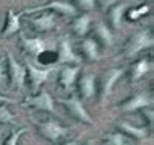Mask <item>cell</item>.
I'll use <instances>...</instances> for the list:
<instances>
[{"mask_svg":"<svg viewBox=\"0 0 154 145\" xmlns=\"http://www.w3.org/2000/svg\"><path fill=\"white\" fill-rule=\"evenodd\" d=\"M154 44V39H152V34L149 33V30H144L141 28L128 39V43L125 44V49H123V56L128 57V59H133L136 57L141 51L144 49H149L152 47Z\"/></svg>","mask_w":154,"mask_h":145,"instance_id":"6da1fadb","label":"cell"},{"mask_svg":"<svg viewBox=\"0 0 154 145\" xmlns=\"http://www.w3.org/2000/svg\"><path fill=\"white\" fill-rule=\"evenodd\" d=\"M39 11H57V13L63 15V16H73L78 15V10L75 8V5L72 2H63V0H54V2H49V3H44V5H39V7H32V8H24V10L20 11V16L23 15H32V13H39Z\"/></svg>","mask_w":154,"mask_h":145,"instance_id":"7a4b0ae2","label":"cell"},{"mask_svg":"<svg viewBox=\"0 0 154 145\" xmlns=\"http://www.w3.org/2000/svg\"><path fill=\"white\" fill-rule=\"evenodd\" d=\"M7 73L10 85L16 90H23L26 83V67L21 65L13 57L11 52H7Z\"/></svg>","mask_w":154,"mask_h":145,"instance_id":"3957f363","label":"cell"},{"mask_svg":"<svg viewBox=\"0 0 154 145\" xmlns=\"http://www.w3.org/2000/svg\"><path fill=\"white\" fill-rule=\"evenodd\" d=\"M70 64H81V57L75 54L72 41H70L68 34L60 36L57 41V65H70Z\"/></svg>","mask_w":154,"mask_h":145,"instance_id":"277c9868","label":"cell"},{"mask_svg":"<svg viewBox=\"0 0 154 145\" xmlns=\"http://www.w3.org/2000/svg\"><path fill=\"white\" fill-rule=\"evenodd\" d=\"M57 43H52L51 39H42V38H28L21 34V47L26 54H31L32 57H39L41 54H45L49 51H54Z\"/></svg>","mask_w":154,"mask_h":145,"instance_id":"5b68a950","label":"cell"},{"mask_svg":"<svg viewBox=\"0 0 154 145\" xmlns=\"http://www.w3.org/2000/svg\"><path fill=\"white\" fill-rule=\"evenodd\" d=\"M36 126H37V129H39L41 135H44V137L47 140H51V142H57V140L65 137L70 132L68 127L62 126L57 119H44V121H41V122H36Z\"/></svg>","mask_w":154,"mask_h":145,"instance_id":"8992f818","label":"cell"},{"mask_svg":"<svg viewBox=\"0 0 154 145\" xmlns=\"http://www.w3.org/2000/svg\"><path fill=\"white\" fill-rule=\"evenodd\" d=\"M23 106L34 108V109H39V111H47V113H51V114H57L55 101H54L51 93L45 88H42L41 92H37V95H34V96H28L23 101Z\"/></svg>","mask_w":154,"mask_h":145,"instance_id":"52a82bcc","label":"cell"},{"mask_svg":"<svg viewBox=\"0 0 154 145\" xmlns=\"http://www.w3.org/2000/svg\"><path fill=\"white\" fill-rule=\"evenodd\" d=\"M26 73L29 75V83H31V90L34 93H37V90L42 86V83L49 80V77H51V73L55 70L57 67L55 65H49V67H44V69H39L36 67L34 64H31L29 60H26Z\"/></svg>","mask_w":154,"mask_h":145,"instance_id":"ba28073f","label":"cell"},{"mask_svg":"<svg viewBox=\"0 0 154 145\" xmlns=\"http://www.w3.org/2000/svg\"><path fill=\"white\" fill-rule=\"evenodd\" d=\"M59 103H60V105H63L66 109H68V113L72 114L73 118H76L78 121L86 122V124H89V126H94V119L89 116V113L86 111L85 105L81 103V99L78 98V96H72V98H68V99L60 98Z\"/></svg>","mask_w":154,"mask_h":145,"instance_id":"9c48e42d","label":"cell"},{"mask_svg":"<svg viewBox=\"0 0 154 145\" xmlns=\"http://www.w3.org/2000/svg\"><path fill=\"white\" fill-rule=\"evenodd\" d=\"M152 105V98L151 95L146 92H138L135 93L131 98H128L127 101L122 105V111L123 113H135V111L144 109V108H149Z\"/></svg>","mask_w":154,"mask_h":145,"instance_id":"30bf717a","label":"cell"},{"mask_svg":"<svg viewBox=\"0 0 154 145\" xmlns=\"http://www.w3.org/2000/svg\"><path fill=\"white\" fill-rule=\"evenodd\" d=\"M80 72H81L80 65H75V67L63 65V67L59 70V85L65 90V92H73Z\"/></svg>","mask_w":154,"mask_h":145,"instance_id":"8fae6325","label":"cell"},{"mask_svg":"<svg viewBox=\"0 0 154 145\" xmlns=\"http://www.w3.org/2000/svg\"><path fill=\"white\" fill-rule=\"evenodd\" d=\"M123 69H109L104 73V80H102V88H101V99L102 103H106V99L110 96L114 86L117 85V82L123 77Z\"/></svg>","mask_w":154,"mask_h":145,"instance_id":"7c38bea8","label":"cell"},{"mask_svg":"<svg viewBox=\"0 0 154 145\" xmlns=\"http://www.w3.org/2000/svg\"><path fill=\"white\" fill-rule=\"evenodd\" d=\"M29 23L37 33H47L57 24V16L54 11H42V15H37L36 18H31Z\"/></svg>","mask_w":154,"mask_h":145,"instance_id":"4fadbf2b","label":"cell"},{"mask_svg":"<svg viewBox=\"0 0 154 145\" xmlns=\"http://www.w3.org/2000/svg\"><path fill=\"white\" fill-rule=\"evenodd\" d=\"M96 75L94 73H83L78 82V90H80L81 96L86 99H91L96 96Z\"/></svg>","mask_w":154,"mask_h":145,"instance_id":"5bb4252c","label":"cell"},{"mask_svg":"<svg viewBox=\"0 0 154 145\" xmlns=\"http://www.w3.org/2000/svg\"><path fill=\"white\" fill-rule=\"evenodd\" d=\"M127 8H128V3L122 2V3H115L114 7H110L109 10L106 11L107 20H109L112 30H120V26H122V20H123V15H125V11H127Z\"/></svg>","mask_w":154,"mask_h":145,"instance_id":"9a60e30c","label":"cell"},{"mask_svg":"<svg viewBox=\"0 0 154 145\" xmlns=\"http://www.w3.org/2000/svg\"><path fill=\"white\" fill-rule=\"evenodd\" d=\"M80 51L83 52V56L91 62H96L101 59V49H99V43L94 38H86L85 41H81L80 44Z\"/></svg>","mask_w":154,"mask_h":145,"instance_id":"2e32d148","label":"cell"},{"mask_svg":"<svg viewBox=\"0 0 154 145\" xmlns=\"http://www.w3.org/2000/svg\"><path fill=\"white\" fill-rule=\"evenodd\" d=\"M20 20H21V16H20L18 13H15L11 8L7 11V23H5V28H3V31H2L3 38H10V36L16 34V33L21 30Z\"/></svg>","mask_w":154,"mask_h":145,"instance_id":"e0dca14e","label":"cell"},{"mask_svg":"<svg viewBox=\"0 0 154 145\" xmlns=\"http://www.w3.org/2000/svg\"><path fill=\"white\" fill-rule=\"evenodd\" d=\"M151 69H152L151 59H140V60H136L135 64L131 65V75H130L131 83H136V82H138L141 77L146 75Z\"/></svg>","mask_w":154,"mask_h":145,"instance_id":"ac0fdd59","label":"cell"},{"mask_svg":"<svg viewBox=\"0 0 154 145\" xmlns=\"http://www.w3.org/2000/svg\"><path fill=\"white\" fill-rule=\"evenodd\" d=\"M91 21H93V18H91L89 13H83L80 16H76L75 18V21L72 23V31L75 33L76 36H86L91 28Z\"/></svg>","mask_w":154,"mask_h":145,"instance_id":"d6986e66","label":"cell"},{"mask_svg":"<svg viewBox=\"0 0 154 145\" xmlns=\"http://www.w3.org/2000/svg\"><path fill=\"white\" fill-rule=\"evenodd\" d=\"M94 34H96V41H99L102 46L110 47L112 44H114V33H112V30L107 24L97 23L94 28Z\"/></svg>","mask_w":154,"mask_h":145,"instance_id":"ffe728a7","label":"cell"},{"mask_svg":"<svg viewBox=\"0 0 154 145\" xmlns=\"http://www.w3.org/2000/svg\"><path fill=\"white\" fill-rule=\"evenodd\" d=\"M117 126L125 135H128V137L138 139V140H143V139L148 137V129L146 127H136V126H131L130 122H125V121L119 122Z\"/></svg>","mask_w":154,"mask_h":145,"instance_id":"44dd1931","label":"cell"},{"mask_svg":"<svg viewBox=\"0 0 154 145\" xmlns=\"http://www.w3.org/2000/svg\"><path fill=\"white\" fill-rule=\"evenodd\" d=\"M104 139L106 142H109V145H133L131 139L123 132H112V134H107Z\"/></svg>","mask_w":154,"mask_h":145,"instance_id":"7402d4cb","label":"cell"},{"mask_svg":"<svg viewBox=\"0 0 154 145\" xmlns=\"http://www.w3.org/2000/svg\"><path fill=\"white\" fill-rule=\"evenodd\" d=\"M149 10H151V7H149V5H140V7L130 8L128 11H125V15H127L128 20H131V21H136V20H140L141 16L146 15Z\"/></svg>","mask_w":154,"mask_h":145,"instance_id":"603a6c76","label":"cell"},{"mask_svg":"<svg viewBox=\"0 0 154 145\" xmlns=\"http://www.w3.org/2000/svg\"><path fill=\"white\" fill-rule=\"evenodd\" d=\"M0 124H10V126L16 124V116L7 106H3V103H0Z\"/></svg>","mask_w":154,"mask_h":145,"instance_id":"cb8c5ba5","label":"cell"},{"mask_svg":"<svg viewBox=\"0 0 154 145\" xmlns=\"http://www.w3.org/2000/svg\"><path fill=\"white\" fill-rule=\"evenodd\" d=\"M75 2V8H80L81 11H85V13H89V11L94 10L96 7V0H73Z\"/></svg>","mask_w":154,"mask_h":145,"instance_id":"d4e9b609","label":"cell"},{"mask_svg":"<svg viewBox=\"0 0 154 145\" xmlns=\"http://www.w3.org/2000/svg\"><path fill=\"white\" fill-rule=\"evenodd\" d=\"M8 80V73H7V59L3 56H0V88H3V85Z\"/></svg>","mask_w":154,"mask_h":145,"instance_id":"484cf974","label":"cell"},{"mask_svg":"<svg viewBox=\"0 0 154 145\" xmlns=\"http://www.w3.org/2000/svg\"><path fill=\"white\" fill-rule=\"evenodd\" d=\"M24 132H28L24 127H23V129H18V130H13L10 135H8L7 142L3 143V145H18V140H20V137H21Z\"/></svg>","mask_w":154,"mask_h":145,"instance_id":"4316f807","label":"cell"},{"mask_svg":"<svg viewBox=\"0 0 154 145\" xmlns=\"http://www.w3.org/2000/svg\"><path fill=\"white\" fill-rule=\"evenodd\" d=\"M120 0H96V3H99V7H101V10L106 13L107 10H109L110 7H114L115 3H119Z\"/></svg>","mask_w":154,"mask_h":145,"instance_id":"83f0119b","label":"cell"},{"mask_svg":"<svg viewBox=\"0 0 154 145\" xmlns=\"http://www.w3.org/2000/svg\"><path fill=\"white\" fill-rule=\"evenodd\" d=\"M0 103H3V105H13V103H16V101H15V99H11V98L3 96V95H0Z\"/></svg>","mask_w":154,"mask_h":145,"instance_id":"f1b7e54d","label":"cell"},{"mask_svg":"<svg viewBox=\"0 0 154 145\" xmlns=\"http://www.w3.org/2000/svg\"><path fill=\"white\" fill-rule=\"evenodd\" d=\"M3 134H5V129H3V124H0V145H2L3 140Z\"/></svg>","mask_w":154,"mask_h":145,"instance_id":"f546056e","label":"cell"},{"mask_svg":"<svg viewBox=\"0 0 154 145\" xmlns=\"http://www.w3.org/2000/svg\"><path fill=\"white\" fill-rule=\"evenodd\" d=\"M62 145H78V142H76V140H70V142H65Z\"/></svg>","mask_w":154,"mask_h":145,"instance_id":"4dcf8cb0","label":"cell"},{"mask_svg":"<svg viewBox=\"0 0 154 145\" xmlns=\"http://www.w3.org/2000/svg\"><path fill=\"white\" fill-rule=\"evenodd\" d=\"M86 145H93V142H88V143H86Z\"/></svg>","mask_w":154,"mask_h":145,"instance_id":"1f68e13d","label":"cell"}]
</instances>
